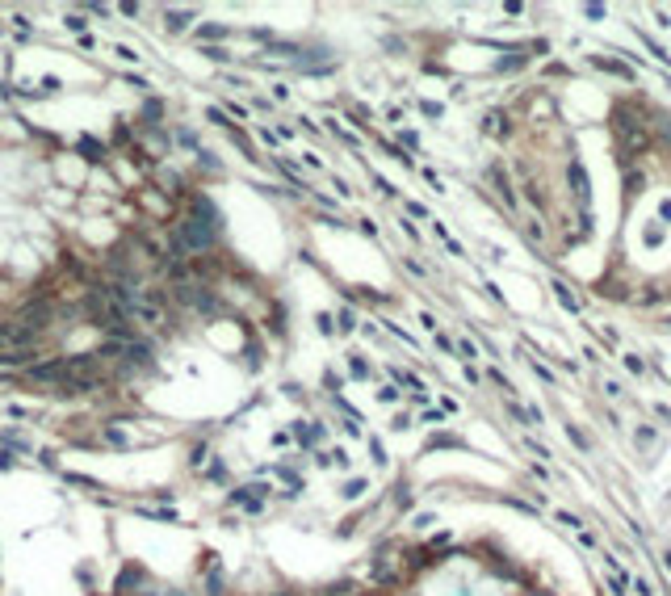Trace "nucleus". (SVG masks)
I'll use <instances>...</instances> for the list:
<instances>
[{"label":"nucleus","instance_id":"obj_4","mask_svg":"<svg viewBox=\"0 0 671 596\" xmlns=\"http://www.w3.org/2000/svg\"><path fill=\"white\" fill-rule=\"evenodd\" d=\"M147 580H151V575H147L138 563H131V567H122V571H118V580H114V596H134V588L143 592V588H147Z\"/></svg>","mask_w":671,"mask_h":596},{"label":"nucleus","instance_id":"obj_18","mask_svg":"<svg viewBox=\"0 0 671 596\" xmlns=\"http://www.w3.org/2000/svg\"><path fill=\"white\" fill-rule=\"evenodd\" d=\"M361 492H365V479H353V483L344 487V496H349V500H357Z\"/></svg>","mask_w":671,"mask_h":596},{"label":"nucleus","instance_id":"obj_1","mask_svg":"<svg viewBox=\"0 0 671 596\" xmlns=\"http://www.w3.org/2000/svg\"><path fill=\"white\" fill-rule=\"evenodd\" d=\"M21 378L55 395V391H63V382H67V357H46V362H38V366H30Z\"/></svg>","mask_w":671,"mask_h":596},{"label":"nucleus","instance_id":"obj_16","mask_svg":"<svg viewBox=\"0 0 671 596\" xmlns=\"http://www.w3.org/2000/svg\"><path fill=\"white\" fill-rule=\"evenodd\" d=\"M122 80L134 85V89H151V85H147V76H134V72H122Z\"/></svg>","mask_w":671,"mask_h":596},{"label":"nucleus","instance_id":"obj_9","mask_svg":"<svg viewBox=\"0 0 671 596\" xmlns=\"http://www.w3.org/2000/svg\"><path fill=\"white\" fill-rule=\"evenodd\" d=\"M67 30L84 38V30H89V13H67Z\"/></svg>","mask_w":671,"mask_h":596},{"label":"nucleus","instance_id":"obj_23","mask_svg":"<svg viewBox=\"0 0 671 596\" xmlns=\"http://www.w3.org/2000/svg\"><path fill=\"white\" fill-rule=\"evenodd\" d=\"M349 369H353V374H357V378H365V374H369V366H365V362H357V357H353V362H349Z\"/></svg>","mask_w":671,"mask_h":596},{"label":"nucleus","instance_id":"obj_14","mask_svg":"<svg viewBox=\"0 0 671 596\" xmlns=\"http://www.w3.org/2000/svg\"><path fill=\"white\" fill-rule=\"evenodd\" d=\"M63 479H67V483H76V487H92V492L101 487V483H97V479H89V475H63Z\"/></svg>","mask_w":671,"mask_h":596},{"label":"nucleus","instance_id":"obj_12","mask_svg":"<svg viewBox=\"0 0 671 596\" xmlns=\"http://www.w3.org/2000/svg\"><path fill=\"white\" fill-rule=\"evenodd\" d=\"M105 445H118V450H126V445H131V437H126V433H118V428H105Z\"/></svg>","mask_w":671,"mask_h":596},{"label":"nucleus","instance_id":"obj_17","mask_svg":"<svg viewBox=\"0 0 671 596\" xmlns=\"http://www.w3.org/2000/svg\"><path fill=\"white\" fill-rule=\"evenodd\" d=\"M114 55H118V59H122V63H134V59H138V55H134L131 46H122V43L114 46Z\"/></svg>","mask_w":671,"mask_h":596},{"label":"nucleus","instance_id":"obj_19","mask_svg":"<svg viewBox=\"0 0 671 596\" xmlns=\"http://www.w3.org/2000/svg\"><path fill=\"white\" fill-rule=\"evenodd\" d=\"M340 327H344V332H353V327H357V315H353V311H340Z\"/></svg>","mask_w":671,"mask_h":596},{"label":"nucleus","instance_id":"obj_15","mask_svg":"<svg viewBox=\"0 0 671 596\" xmlns=\"http://www.w3.org/2000/svg\"><path fill=\"white\" fill-rule=\"evenodd\" d=\"M277 168H281V173H285V177H290V181H298V185H302V173H298V168H294V164H290V160H277Z\"/></svg>","mask_w":671,"mask_h":596},{"label":"nucleus","instance_id":"obj_21","mask_svg":"<svg viewBox=\"0 0 671 596\" xmlns=\"http://www.w3.org/2000/svg\"><path fill=\"white\" fill-rule=\"evenodd\" d=\"M378 399H382V403H395V399H399V391H395V386H382V391H378Z\"/></svg>","mask_w":671,"mask_h":596},{"label":"nucleus","instance_id":"obj_10","mask_svg":"<svg viewBox=\"0 0 671 596\" xmlns=\"http://www.w3.org/2000/svg\"><path fill=\"white\" fill-rule=\"evenodd\" d=\"M202 55L214 59V63H231V50H227V46H202Z\"/></svg>","mask_w":671,"mask_h":596},{"label":"nucleus","instance_id":"obj_8","mask_svg":"<svg viewBox=\"0 0 671 596\" xmlns=\"http://www.w3.org/2000/svg\"><path fill=\"white\" fill-rule=\"evenodd\" d=\"M143 114H147V118H151V122H147V126H156V122H160V118H164V101H156V97H147V101H143Z\"/></svg>","mask_w":671,"mask_h":596},{"label":"nucleus","instance_id":"obj_5","mask_svg":"<svg viewBox=\"0 0 671 596\" xmlns=\"http://www.w3.org/2000/svg\"><path fill=\"white\" fill-rule=\"evenodd\" d=\"M164 21H168V34H185V30H189V21H193V9H168V13H164Z\"/></svg>","mask_w":671,"mask_h":596},{"label":"nucleus","instance_id":"obj_2","mask_svg":"<svg viewBox=\"0 0 671 596\" xmlns=\"http://www.w3.org/2000/svg\"><path fill=\"white\" fill-rule=\"evenodd\" d=\"M17 323H21L26 332H34V336H46V332H50V323H55V303H46V298L26 303V307L17 311Z\"/></svg>","mask_w":671,"mask_h":596},{"label":"nucleus","instance_id":"obj_7","mask_svg":"<svg viewBox=\"0 0 671 596\" xmlns=\"http://www.w3.org/2000/svg\"><path fill=\"white\" fill-rule=\"evenodd\" d=\"M571 185H575V197H579V202H587V193H591V189H587V177H583L579 164H571Z\"/></svg>","mask_w":671,"mask_h":596},{"label":"nucleus","instance_id":"obj_6","mask_svg":"<svg viewBox=\"0 0 671 596\" xmlns=\"http://www.w3.org/2000/svg\"><path fill=\"white\" fill-rule=\"evenodd\" d=\"M76 147H80V151H84V156H89L92 164H101V160H105V156H109V151H105V147H101V143H97V139H80V143H76Z\"/></svg>","mask_w":671,"mask_h":596},{"label":"nucleus","instance_id":"obj_20","mask_svg":"<svg viewBox=\"0 0 671 596\" xmlns=\"http://www.w3.org/2000/svg\"><path fill=\"white\" fill-rule=\"evenodd\" d=\"M554 290H558V298H562V303H567V307H571V311H579V303H575V298H571V290H567V286H554Z\"/></svg>","mask_w":671,"mask_h":596},{"label":"nucleus","instance_id":"obj_22","mask_svg":"<svg viewBox=\"0 0 671 596\" xmlns=\"http://www.w3.org/2000/svg\"><path fill=\"white\" fill-rule=\"evenodd\" d=\"M38 89H43L46 97H50V92H59V80H55V76H46V80H43V85H38Z\"/></svg>","mask_w":671,"mask_h":596},{"label":"nucleus","instance_id":"obj_11","mask_svg":"<svg viewBox=\"0 0 671 596\" xmlns=\"http://www.w3.org/2000/svg\"><path fill=\"white\" fill-rule=\"evenodd\" d=\"M206 118H210L214 126H223V131H231V118H227V109H219V105H210V109H206Z\"/></svg>","mask_w":671,"mask_h":596},{"label":"nucleus","instance_id":"obj_13","mask_svg":"<svg viewBox=\"0 0 671 596\" xmlns=\"http://www.w3.org/2000/svg\"><path fill=\"white\" fill-rule=\"evenodd\" d=\"M206 596H223V575H206Z\"/></svg>","mask_w":671,"mask_h":596},{"label":"nucleus","instance_id":"obj_3","mask_svg":"<svg viewBox=\"0 0 671 596\" xmlns=\"http://www.w3.org/2000/svg\"><path fill=\"white\" fill-rule=\"evenodd\" d=\"M185 219H193V223H202L206 231L223 235V215H219V206H214L206 193H193V197H189V215H185Z\"/></svg>","mask_w":671,"mask_h":596}]
</instances>
